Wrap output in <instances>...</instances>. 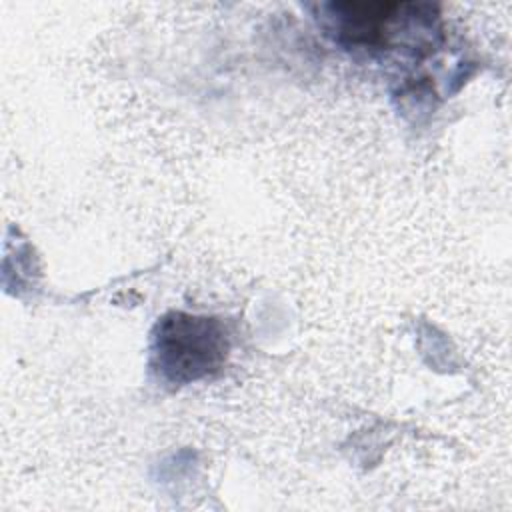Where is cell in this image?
Returning <instances> with one entry per match:
<instances>
[{
	"label": "cell",
	"mask_w": 512,
	"mask_h": 512,
	"mask_svg": "<svg viewBox=\"0 0 512 512\" xmlns=\"http://www.w3.org/2000/svg\"><path fill=\"white\" fill-rule=\"evenodd\" d=\"M226 352V332L214 318L170 312L154 328L152 364L170 384L210 376L222 366Z\"/></svg>",
	"instance_id": "obj_1"
}]
</instances>
